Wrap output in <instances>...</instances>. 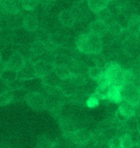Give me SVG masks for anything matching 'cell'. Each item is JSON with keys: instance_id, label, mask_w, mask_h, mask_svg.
<instances>
[{"instance_id": "1", "label": "cell", "mask_w": 140, "mask_h": 148, "mask_svg": "<svg viewBox=\"0 0 140 148\" xmlns=\"http://www.w3.org/2000/svg\"><path fill=\"white\" fill-rule=\"evenodd\" d=\"M102 47H103L102 38L91 32L80 34L76 39V48L80 53L86 55L100 53Z\"/></svg>"}, {"instance_id": "2", "label": "cell", "mask_w": 140, "mask_h": 148, "mask_svg": "<svg viewBox=\"0 0 140 148\" xmlns=\"http://www.w3.org/2000/svg\"><path fill=\"white\" fill-rule=\"evenodd\" d=\"M27 104L35 111H42L46 108V97L38 92H32L26 96Z\"/></svg>"}, {"instance_id": "3", "label": "cell", "mask_w": 140, "mask_h": 148, "mask_svg": "<svg viewBox=\"0 0 140 148\" xmlns=\"http://www.w3.org/2000/svg\"><path fill=\"white\" fill-rule=\"evenodd\" d=\"M54 63L52 61H48L47 59H39L35 62V69L36 77L43 78L54 71Z\"/></svg>"}, {"instance_id": "4", "label": "cell", "mask_w": 140, "mask_h": 148, "mask_svg": "<svg viewBox=\"0 0 140 148\" xmlns=\"http://www.w3.org/2000/svg\"><path fill=\"white\" fill-rule=\"evenodd\" d=\"M135 110H136L135 106L125 101V100H122L119 103V107H118L116 112H117V116H119L120 119L127 121V119L133 118V116L135 115Z\"/></svg>"}, {"instance_id": "5", "label": "cell", "mask_w": 140, "mask_h": 148, "mask_svg": "<svg viewBox=\"0 0 140 148\" xmlns=\"http://www.w3.org/2000/svg\"><path fill=\"white\" fill-rule=\"evenodd\" d=\"M25 63H26V60L24 59L22 55L19 52H17L14 53L9 58V60L7 62H5V67L17 73V72H19L24 67Z\"/></svg>"}, {"instance_id": "6", "label": "cell", "mask_w": 140, "mask_h": 148, "mask_svg": "<svg viewBox=\"0 0 140 148\" xmlns=\"http://www.w3.org/2000/svg\"><path fill=\"white\" fill-rule=\"evenodd\" d=\"M35 77H36L35 62H26L24 67L19 72H17V77L21 81L32 79Z\"/></svg>"}, {"instance_id": "7", "label": "cell", "mask_w": 140, "mask_h": 148, "mask_svg": "<svg viewBox=\"0 0 140 148\" xmlns=\"http://www.w3.org/2000/svg\"><path fill=\"white\" fill-rule=\"evenodd\" d=\"M109 31H110V27L103 20L99 19V18L92 22L91 25H90V32L100 37L104 36Z\"/></svg>"}, {"instance_id": "8", "label": "cell", "mask_w": 140, "mask_h": 148, "mask_svg": "<svg viewBox=\"0 0 140 148\" xmlns=\"http://www.w3.org/2000/svg\"><path fill=\"white\" fill-rule=\"evenodd\" d=\"M54 73L56 74V75L61 80L71 79L73 75V72L71 70V68L67 64L56 65L54 68Z\"/></svg>"}, {"instance_id": "9", "label": "cell", "mask_w": 140, "mask_h": 148, "mask_svg": "<svg viewBox=\"0 0 140 148\" xmlns=\"http://www.w3.org/2000/svg\"><path fill=\"white\" fill-rule=\"evenodd\" d=\"M110 0H88V6L90 10L95 14L103 12L108 8Z\"/></svg>"}, {"instance_id": "10", "label": "cell", "mask_w": 140, "mask_h": 148, "mask_svg": "<svg viewBox=\"0 0 140 148\" xmlns=\"http://www.w3.org/2000/svg\"><path fill=\"white\" fill-rule=\"evenodd\" d=\"M108 99L116 103H120L122 101V87L117 86V85H110Z\"/></svg>"}, {"instance_id": "11", "label": "cell", "mask_w": 140, "mask_h": 148, "mask_svg": "<svg viewBox=\"0 0 140 148\" xmlns=\"http://www.w3.org/2000/svg\"><path fill=\"white\" fill-rule=\"evenodd\" d=\"M128 32L132 36H139L140 34V16L139 15H133L128 21L127 26Z\"/></svg>"}, {"instance_id": "12", "label": "cell", "mask_w": 140, "mask_h": 148, "mask_svg": "<svg viewBox=\"0 0 140 148\" xmlns=\"http://www.w3.org/2000/svg\"><path fill=\"white\" fill-rule=\"evenodd\" d=\"M59 20H60L61 23L65 25V26L71 27V26H73L76 20L75 14L71 11H64L59 15Z\"/></svg>"}, {"instance_id": "13", "label": "cell", "mask_w": 140, "mask_h": 148, "mask_svg": "<svg viewBox=\"0 0 140 148\" xmlns=\"http://www.w3.org/2000/svg\"><path fill=\"white\" fill-rule=\"evenodd\" d=\"M23 26L29 32H35L38 28V20L33 15H26L23 19Z\"/></svg>"}, {"instance_id": "14", "label": "cell", "mask_w": 140, "mask_h": 148, "mask_svg": "<svg viewBox=\"0 0 140 148\" xmlns=\"http://www.w3.org/2000/svg\"><path fill=\"white\" fill-rule=\"evenodd\" d=\"M0 78L2 79L3 82L6 83L7 86H8V85L12 84V82H14L15 80L18 79L16 72L12 71V70H10V69H7L6 67L4 69V71H3L2 75H1V77H0Z\"/></svg>"}, {"instance_id": "15", "label": "cell", "mask_w": 140, "mask_h": 148, "mask_svg": "<svg viewBox=\"0 0 140 148\" xmlns=\"http://www.w3.org/2000/svg\"><path fill=\"white\" fill-rule=\"evenodd\" d=\"M103 75H104L103 69L101 67H99V66H92V67L89 69L90 77L97 83H99L101 81L102 77H103Z\"/></svg>"}, {"instance_id": "16", "label": "cell", "mask_w": 140, "mask_h": 148, "mask_svg": "<svg viewBox=\"0 0 140 148\" xmlns=\"http://www.w3.org/2000/svg\"><path fill=\"white\" fill-rule=\"evenodd\" d=\"M109 91H110V85L98 84L94 94H93V97H97L98 99H108Z\"/></svg>"}, {"instance_id": "17", "label": "cell", "mask_w": 140, "mask_h": 148, "mask_svg": "<svg viewBox=\"0 0 140 148\" xmlns=\"http://www.w3.org/2000/svg\"><path fill=\"white\" fill-rule=\"evenodd\" d=\"M14 100V93L12 91H4V92L0 93V105L4 106L12 103Z\"/></svg>"}, {"instance_id": "18", "label": "cell", "mask_w": 140, "mask_h": 148, "mask_svg": "<svg viewBox=\"0 0 140 148\" xmlns=\"http://www.w3.org/2000/svg\"><path fill=\"white\" fill-rule=\"evenodd\" d=\"M31 50H32V52L33 53V55L36 56H40V55H42V53H44V52L47 49L44 43H42L41 41H39V40H36V41L33 42V45L31 46Z\"/></svg>"}, {"instance_id": "19", "label": "cell", "mask_w": 140, "mask_h": 148, "mask_svg": "<svg viewBox=\"0 0 140 148\" xmlns=\"http://www.w3.org/2000/svg\"><path fill=\"white\" fill-rule=\"evenodd\" d=\"M120 140H121V145L122 148H130L135 141L133 140V137L132 135L129 133H124L120 136Z\"/></svg>"}, {"instance_id": "20", "label": "cell", "mask_w": 140, "mask_h": 148, "mask_svg": "<svg viewBox=\"0 0 140 148\" xmlns=\"http://www.w3.org/2000/svg\"><path fill=\"white\" fill-rule=\"evenodd\" d=\"M52 143L46 137H40L36 143V148H52Z\"/></svg>"}, {"instance_id": "21", "label": "cell", "mask_w": 140, "mask_h": 148, "mask_svg": "<svg viewBox=\"0 0 140 148\" xmlns=\"http://www.w3.org/2000/svg\"><path fill=\"white\" fill-rule=\"evenodd\" d=\"M108 144L110 148H122L120 136H114L113 138H111L110 140H109Z\"/></svg>"}, {"instance_id": "22", "label": "cell", "mask_w": 140, "mask_h": 148, "mask_svg": "<svg viewBox=\"0 0 140 148\" xmlns=\"http://www.w3.org/2000/svg\"><path fill=\"white\" fill-rule=\"evenodd\" d=\"M38 3V0H24L23 1V7L26 10H33Z\"/></svg>"}, {"instance_id": "23", "label": "cell", "mask_w": 140, "mask_h": 148, "mask_svg": "<svg viewBox=\"0 0 140 148\" xmlns=\"http://www.w3.org/2000/svg\"><path fill=\"white\" fill-rule=\"evenodd\" d=\"M98 102H99V99H97V97H91L90 99H88V101H87V104H88V106L90 107H95L96 105L98 104Z\"/></svg>"}, {"instance_id": "24", "label": "cell", "mask_w": 140, "mask_h": 148, "mask_svg": "<svg viewBox=\"0 0 140 148\" xmlns=\"http://www.w3.org/2000/svg\"><path fill=\"white\" fill-rule=\"evenodd\" d=\"M4 69H5V63H4V65H3V66L0 64V77H1V75H2L3 71H4Z\"/></svg>"}, {"instance_id": "25", "label": "cell", "mask_w": 140, "mask_h": 148, "mask_svg": "<svg viewBox=\"0 0 140 148\" xmlns=\"http://www.w3.org/2000/svg\"><path fill=\"white\" fill-rule=\"evenodd\" d=\"M130 148H140V144H139L138 143H133V145H132V147H130Z\"/></svg>"}, {"instance_id": "26", "label": "cell", "mask_w": 140, "mask_h": 148, "mask_svg": "<svg viewBox=\"0 0 140 148\" xmlns=\"http://www.w3.org/2000/svg\"><path fill=\"white\" fill-rule=\"evenodd\" d=\"M1 59H2V56H1V53H0V63H1Z\"/></svg>"}]
</instances>
